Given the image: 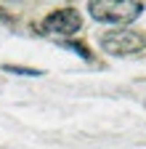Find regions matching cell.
<instances>
[{
  "label": "cell",
  "instance_id": "6da1fadb",
  "mask_svg": "<svg viewBox=\"0 0 146 149\" xmlns=\"http://www.w3.org/2000/svg\"><path fill=\"white\" fill-rule=\"evenodd\" d=\"M88 11L96 22L104 24H133L136 19L143 13V3L141 0H90Z\"/></svg>",
  "mask_w": 146,
  "mask_h": 149
},
{
  "label": "cell",
  "instance_id": "7a4b0ae2",
  "mask_svg": "<svg viewBox=\"0 0 146 149\" xmlns=\"http://www.w3.org/2000/svg\"><path fill=\"white\" fill-rule=\"evenodd\" d=\"M101 51L109 53V56H136L143 51L146 40H143V35L133 32V29H109L101 35V40H98Z\"/></svg>",
  "mask_w": 146,
  "mask_h": 149
},
{
  "label": "cell",
  "instance_id": "3957f363",
  "mask_svg": "<svg viewBox=\"0 0 146 149\" xmlns=\"http://www.w3.org/2000/svg\"><path fill=\"white\" fill-rule=\"evenodd\" d=\"M82 27V19L75 8H59V11H53L45 16V22H43V32L51 35V37H69V35H75L80 32Z\"/></svg>",
  "mask_w": 146,
  "mask_h": 149
},
{
  "label": "cell",
  "instance_id": "277c9868",
  "mask_svg": "<svg viewBox=\"0 0 146 149\" xmlns=\"http://www.w3.org/2000/svg\"><path fill=\"white\" fill-rule=\"evenodd\" d=\"M64 45H66L69 51H75V53H80L82 59H90V53H88V51L82 48V43H64Z\"/></svg>",
  "mask_w": 146,
  "mask_h": 149
},
{
  "label": "cell",
  "instance_id": "5b68a950",
  "mask_svg": "<svg viewBox=\"0 0 146 149\" xmlns=\"http://www.w3.org/2000/svg\"><path fill=\"white\" fill-rule=\"evenodd\" d=\"M6 72H16V74H40L37 69H24V67H3Z\"/></svg>",
  "mask_w": 146,
  "mask_h": 149
}]
</instances>
